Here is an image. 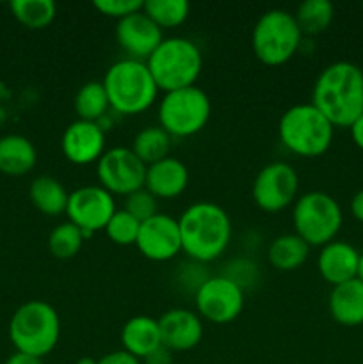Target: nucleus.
Wrapping results in <instances>:
<instances>
[{
    "label": "nucleus",
    "instance_id": "f257e3e1",
    "mask_svg": "<svg viewBox=\"0 0 363 364\" xmlns=\"http://www.w3.org/2000/svg\"><path fill=\"white\" fill-rule=\"evenodd\" d=\"M312 103L333 123L349 128L363 114V70L349 60L324 68L312 91Z\"/></svg>",
    "mask_w": 363,
    "mask_h": 364
},
{
    "label": "nucleus",
    "instance_id": "f03ea898",
    "mask_svg": "<svg viewBox=\"0 0 363 364\" xmlns=\"http://www.w3.org/2000/svg\"><path fill=\"white\" fill-rule=\"evenodd\" d=\"M182 251L189 259L210 263L224 255L231 242V219L223 206L212 201H196L178 217Z\"/></svg>",
    "mask_w": 363,
    "mask_h": 364
},
{
    "label": "nucleus",
    "instance_id": "7ed1b4c3",
    "mask_svg": "<svg viewBox=\"0 0 363 364\" xmlns=\"http://www.w3.org/2000/svg\"><path fill=\"white\" fill-rule=\"evenodd\" d=\"M102 84L110 109L125 116H135L148 110L159 92L146 60L128 57H123L107 68Z\"/></svg>",
    "mask_w": 363,
    "mask_h": 364
},
{
    "label": "nucleus",
    "instance_id": "20e7f679",
    "mask_svg": "<svg viewBox=\"0 0 363 364\" xmlns=\"http://www.w3.org/2000/svg\"><path fill=\"white\" fill-rule=\"evenodd\" d=\"M159 91L169 92L196 85L203 70V55L196 41L182 36L164 38L146 59Z\"/></svg>",
    "mask_w": 363,
    "mask_h": 364
},
{
    "label": "nucleus",
    "instance_id": "39448f33",
    "mask_svg": "<svg viewBox=\"0 0 363 364\" xmlns=\"http://www.w3.org/2000/svg\"><path fill=\"white\" fill-rule=\"evenodd\" d=\"M60 318L46 301H28L14 311L9 322V340L16 352L43 359L57 347Z\"/></svg>",
    "mask_w": 363,
    "mask_h": 364
},
{
    "label": "nucleus",
    "instance_id": "423d86ee",
    "mask_svg": "<svg viewBox=\"0 0 363 364\" xmlns=\"http://www.w3.org/2000/svg\"><path fill=\"white\" fill-rule=\"evenodd\" d=\"M278 134L281 144L292 153L315 159L330 149L335 127L313 103H298L281 114Z\"/></svg>",
    "mask_w": 363,
    "mask_h": 364
},
{
    "label": "nucleus",
    "instance_id": "0eeeda50",
    "mask_svg": "<svg viewBox=\"0 0 363 364\" xmlns=\"http://www.w3.org/2000/svg\"><path fill=\"white\" fill-rule=\"evenodd\" d=\"M302 32L294 13L269 9L260 14L251 32V48L256 59L267 66H281L298 53Z\"/></svg>",
    "mask_w": 363,
    "mask_h": 364
},
{
    "label": "nucleus",
    "instance_id": "6e6552de",
    "mask_svg": "<svg viewBox=\"0 0 363 364\" xmlns=\"http://www.w3.org/2000/svg\"><path fill=\"white\" fill-rule=\"evenodd\" d=\"M292 223L295 235H299L310 247H322L337 240L344 223V213L333 196L312 191L295 199Z\"/></svg>",
    "mask_w": 363,
    "mask_h": 364
},
{
    "label": "nucleus",
    "instance_id": "1a4fd4ad",
    "mask_svg": "<svg viewBox=\"0 0 363 364\" xmlns=\"http://www.w3.org/2000/svg\"><path fill=\"white\" fill-rule=\"evenodd\" d=\"M159 127L171 137H192L206 127L212 114L209 95L198 85L164 92L159 103Z\"/></svg>",
    "mask_w": 363,
    "mask_h": 364
},
{
    "label": "nucleus",
    "instance_id": "9d476101",
    "mask_svg": "<svg viewBox=\"0 0 363 364\" xmlns=\"http://www.w3.org/2000/svg\"><path fill=\"white\" fill-rule=\"evenodd\" d=\"M299 192L298 171L288 162H269L258 171L253 181V201L260 210L276 213L295 203Z\"/></svg>",
    "mask_w": 363,
    "mask_h": 364
},
{
    "label": "nucleus",
    "instance_id": "9b49d317",
    "mask_svg": "<svg viewBox=\"0 0 363 364\" xmlns=\"http://www.w3.org/2000/svg\"><path fill=\"white\" fill-rule=\"evenodd\" d=\"M117 212L114 196L102 185H82L70 192L66 215L84 233L85 238L105 230L107 223Z\"/></svg>",
    "mask_w": 363,
    "mask_h": 364
},
{
    "label": "nucleus",
    "instance_id": "f8f14e48",
    "mask_svg": "<svg viewBox=\"0 0 363 364\" xmlns=\"http://www.w3.org/2000/svg\"><path fill=\"white\" fill-rule=\"evenodd\" d=\"M96 174L105 191L127 198L144 187L146 164L141 162L130 148L116 146L107 149L96 162Z\"/></svg>",
    "mask_w": 363,
    "mask_h": 364
},
{
    "label": "nucleus",
    "instance_id": "ddd939ff",
    "mask_svg": "<svg viewBox=\"0 0 363 364\" xmlns=\"http://www.w3.org/2000/svg\"><path fill=\"white\" fill-rule=\"evenodd\" d=\"M244 301V290L224 276H210L194 294L198 315L219 326L238 318Z\"/></svg>",
    "mask_w": 363,
    "mask_h": 364
},
{
    "label": "nucleus",
    "instance_id": "4468645a",
    "mask_svg": "<svg viewBox=\"0 0 363 364\" xmlns=\"http://www.w3.org/2000/svg\"><path fill=\"white\" fill-rule=\"evenodd\" d=\"M135 247L149 262H169L182 252V235L178 219L157 212L141 223Z\"/></svg>",
    "mask_w": 363,
    "mask_h": 364
},
{
    "label": "nucleus",
    "instance_id": "2eb2a0df",
    "mask_svg": "<svg viewBox=\"0 0 363 364\" xmlns=\"http://www.w3.org/2000/svg\"><path fill=\"white\" fill-rule=\"evenodd\" d=\"M162 39V28L142 9L121 18L116 23V41L128 59L146 60Z\"/></svg>",
    "mask_w": 363,
    "mask_h": 364
},
{
    "label": "nucleus",
    "instance_id": "dca6fc26",
    "mask_svg": "<svg viewBox=\"0 0 363 364\" xmlns=\"http://www.w3.org/2000/svg\"><path fill=\"white\" fill-rule=\"evenodd\" d=\"M60 149L68 162L75 166L98 162L105 153V128L93 121H73L60 137Z\"/></svg>",
    "mask_w": 363,
    "mask_h": 364
},
{
    "label": "nucleus",
    "instance_id": "f3484780",
    "mask_svg": "<svg viewBox=\"0 0 363 364\" xmlns=\"http://www.w3.org/2000/svg\"><path fill=\"white\" fill-rule=\"evenodd\" d=\"M162 347L171 352H187L198 347L203 338L201 316L185 308L167 309L159 318Z\"/></svg>",
    "mask_w": 363,
    "mask_h": 364
},
{
    "label": "nucleus",
    "instance_id": "a211bd4d",
    "mask_svg": "<svg viewBox=\"0 0 363 364\" xmlns=\"http://www.w3.org/2000/svg\"><path fill=\"white\" fill-rule=\"evenodd\" d=\"M359 252L344 240H333L320 247L317 256V270L326 283L338 287L356 279Z\"/></svg>",
    "mask_w": 363,
    "mask_h": 364
},
{
    "label": "nucleus",
    "instance_id": "6ab92c4d",
    "mask_svg": "<svg viewBox=\"0 0 363 364\" xmlns=\"http://www.w3.org/2000/svg\"><path fill=\"white\" fill-rule=\"evenodd\" d=\"M189 185V169L182 160L166 156L146 166L144 188L157 199H173L185 192Z\"/></svg>",
    "mask_w": 363,
    "mask_h": 364
},
{
    "label": "nucleus",
    "instance_id": "aec40b11",
    "mask_svg": "<svg viewBox=\"0 0 363 364\" xmlns=\"http://www.w3.org/2000/svg\"><path fill=\"white\" fill-rule=\"evenodd\" d=\"M121 345L125 352L142 361L146 355L162 347L159 320L146 315L132 316L121 329Z\"/></svg>",
    "mask_w": 363,
    "mask_h": 364
},
{
    "label": "nucleus",
    "instance_id": "412c9836",
    "mask_svg": "<svg viewBox=\"0 0 363 364\" xmlns=\"http://www.w3.org/2000/svg\"><path fill=\"white\" fill-rule=\"evenodd\" d=\"M327 308L333 320L345 327H358L363 323V283L351 279L333 287Z\"/></svg>",
    "mask_w": 363,
    "mask_h": 364
},
{
    "label": "nucleus",
    "instance_id": "4be33fe9",
    "mask_svg": "<svg viewBox=\"0 0 363 364\" xmlns=\"http://www.w3.org/2000/svg\"><path fill=\"white\" fill-rule=\"evenodd\" d=\"M38 162V151L27 137L9 134L0 137V173L7 176H23Z\"/></svg>",
    "mask_w": 363,
    "mask_h": 364
},
{
    "label": "nucleus",
    "instance_id": "5701e85b",
    "mask_svg": "<svg viewBox=\"0 0 363 364\" xmlns=\"http://www.w3.org/2000/svg\"><path fill=\"white\" fill-rule=\"evenodd\" d=\"M310 245L295 233H285L274 238L267 249L269 263L276 270L290 272L299 269L308 259Z\"/></svg>",
    "mask_w": 363,
    "mask_h": 364
},
{
    "label": "nucleus",
    "instance_id": "b1692460",
    "mask_svg": "<svg viewBox=\"0 0 363 364\" xmlns=\"http://www.w3.org/2000/svg\"><path fill=\"white\" fill-rule=\"evenodd\" d=\"M28 196L36 208L48 217H57L66 213L68 198L70 192L64 188L57 178L53 176H38L32 180Z\"/></svg>",
    "mask_w": 363,
    "mask_h": 364
},
{
    "label": "nucleus",
    "instance_id": "393cba45",
    "mask_svg": "<svg viewBox=\"0 0 363 364\" xmlns=\"http://www.w3.org/2000/svg\"><path fill=\"white\" fill-rule=\"evenodd\" d=\"M171 139L173 137L162 127H159V124H155V127H144L134 135L130 149L139 156L141 162L149 166V164H155L159 160L169 156Z\"/></svg>",
    "mask_w": 363,
    "mask_h": 364
},
{
    "label": "nucleus",
    "instance_id": "a878e982",
    "mask_svg": "<svg viewBox=\"0 0 363 364\" xmlns=\"http://www.w3.org/2000/svg\"><path fill=\"white\" fill-rule=\"evenodd\" d=\"M78 119L100 123L109 110V98L102 82L89 80L77 91L73 100Z\"/></svg>",
    "mask_w": 363,
    "mask_h": 364
},
{
    "label": "nucleus",
    "instance_id": "bb28decb",
    "mask_svg": "<svg viewBox=\"0 0 363 364\" xmlns=\"http://www.w3.org/2000/svg\"><path fill=\"white\" fill-rule=\"evenodd\" d=\"M302 36L322 34L335 18V6L330 0H305L294 13Z\"/></svg>",
    "mask_w": 363,
    "mask_h": 364
},
{
    "label": "nucleus",
    "instance_id": "cd10ccee",
    "mask_svg": "<svg viewBox=\"0 0 363 364\" xmlns=\"http://www.w3.org/2000/svg\"><path fill=\"white\" fill-rule=\"evenodd\" d=\"M11 11L25 27L45 28L56 18L57 6L53 0H13Z\"/></svg>",
    "mask_w": 363,
    "mask_h": 364
},
{
    "label": "nucleus",
    "instance_id": "c85d7f7f",
    "mask_svg": "<svg viewBox=\"0 0 363 364\" xmlns=\"http://www.w3.org/2000/svg\"><path fill=\"white\" fill-rule=\"evenodd\" d=\"M142 11L160 28H174L185 23L191 14V4L187 0H146Z\"/></svg>",
    "mask_w": 363,
    "mask_h": 364
},
{
    "label": "nucleus",
    "instance_id": "c756f323",
    "mask_svg": "<svg viewBox=\"0 0 363 364\" xmlns=\"http://www.w3.org/2000/svg\"><path fill=\"white\" fill-rule=\"evenodd\" d=\"M84 233L75 226L73 223L66 220L59 226L53 228L48 235V251L57 259H70L78 255L84 245Z\"/></svg>",
    "mask_w": 363,
    "mask_h": 364
},
{
    "label": "nucleus",
    "instance_id": "7c9ffc66",
    "mask_svg": "<svg viewBox=\"0 0 363 364\" xmlns=\"http://www.w3.org/2000/svg\"><path fill=\"white\" fill-rule=\"evenodd\" d=\"M139 228H141V223L135 217H132L127 210H117L103 231L116 245H135Z\"/></svg>",
    "mask_w": 363,
    "mask_h": 364
},
{
    "label": "nucleus",
    "instance_id": "2f4dec72",
    "mask_svg": "<svg viewBox=\"0 0 363 364\" xmlns=\"http://www.w3.org/2000/svg\"><path fill=\"white\" fill-rule=\"evenodd\" d=\"M123 210H127L139 223H144V220H148L149 217H153L157 213V198L152 192L142 187L125 198Z\"/></svg>",
    "mask_w": 363,
    "mask_h": 364
},
{
    "label": "nucleus",
    "instance_id": "473e14b6",
    "mask_svg": "<svg viewBox=\"0 0 363 364\" xmlns=\"http://www.w3.org/2000/svg\"><path fill=\"white\" fill-rule=\"evenodd\" d=\"M224 270H226V272H223L221 276L233 281V283L238 284L242 290H246V288L249 287H255L256 281H258V267H256V263H253L251 259H231V262L226 263Z\"/></svg>",
    "mask_w": 363,
    "mask_h": 364
},
{
    "label": "nucleus",
    "instance_id": "72a5a7b5",
    "mask_svg": "<svg viewBox=\"0 0 363 364\" xmlns=\"http://www.w3.org/2000/svg\"><path fill=\"white\" fill-rule=\"evenodd\" d=\"M142 4L144 2H141V0H95L93 6H95L96 11L105 14V16L121 20V18L128 16V14L141 11Z\"/></svg>",
    "mask_w": 363,
    "mask_h": 364
},
{
    "label": "nucleus",
    "instance_id": "f704fd0d",
    "mask_svg": "<svg viewBox=\"0 0 363 364\" xmlns=\"http://www.w3.org/2000/svg\"><path fill=\"white\" fill-rule=\"evenodd\" d=\"M209 277L210 276L205 272L203 263L192 262L191 259L189 263H185L184 269H180V274H178V283H180L187 291L196 294V291L199 290V287H201Z\"/></svg>",
    "mask_w": 363,
    "mask_h": 364
},
{
    "label": "nucleus",
    "instance_id": "c9c22d12",
    "mask_svg": "<svg viewBox=\"0 0 363 364\" xmlns=\"http://www.w3.org/2000/svg\"><path fill=\"white\" fill-rule=\"evenodd\" d=\"M98 364H142L137 358L130 355L128 352H125L123 348L121 350H114L110 354H105L103 358L98 359Z\"/></svg>",
    "mask_w": 363,
    "mask_h": 364
},
{
    "label": "nucleus",
    "instance_id": "e433bc0d",
    "mask_svg": "<svg viewBox=\"0 0 363 364\" xmlns=\"http://www.w3.org/2000/svg\"><path fill=\"white\" fill-rule=\"evenodd\" d=\"M142 364H173V355L166 347H159L155 352L142 359Z\"/></svg>",
    "mask_w": 363,
    "mask_h": 364
},
{
    "label": "nucleus",
    "instance_id": "4c0bfd02",
    "mask_svg": "<svg viewBox=\"0 0 363 364\" xmlns=\"http://www.w3.org/2000/svg\"><path fill=\"white\" fill-rule=\"evenodd\" d=\"M349 130H351L352 142L363 151V114L351 124V127H349Z\"/></svg>",
    "mask_w": 363,
    "mask_h": 364
},
{
    "label": "nucleus",
    "instance_id": "58836bf2",
    "mask_svg": "<svg viewBox=\"0 0 363 364\" xmlns=\"http://www.w3.org/2000/svg\"><path fill=\"white\" fill-rule=\"evenodd\" d=\"M6 364H43V359L34 358V355L23 354V352H14L7 358Z\"/></svg>",
    "mask_w": 363,
    "mask_h": 364
},
{
    "label": "nucleus",
    "instance_id": "ea45409f",
    "mask_svg": "<svg viewBox=\"0 0 363 364\" xmlns=\"http://www.w3.org/2000/svg\"><path fill=\"white\" fill-rule=\"evenodd\" d=\"M351 213L356 220L363 223V188L356 192L351 199Z\"/></svg>",
    "mask_w": 363,
    "mask_h": 364
},
{
    "label": "nucleus",
    "instance_id": "a19ab883",
    "mask_svg": "<svg viewBox=\"0 0 363 364\" xmlns=\"http://www.w3.org/2000/svg\"><path fill=\"white\" fill-rule=\"evenodd\" d=\"M75 364H98V359L91 358V355H84V358L78 359V361Z\"/></svg>",
    "mask_w": 363,
    "mask_h": 364
},
{
    "label": "nucleus",
    "instance_id": "79ce46f5",
    "mask_svg": "<svg viewBox=\"0 0 363 364\" xmlns=\"http://www.w3.org/2000/svg\"><path fill=\"white\" fill-rule=\"evenodd\" d=\"M356 279H359L363 283V252L359 255V262H358V272H356Z\"/></svg>",
    "mask_w": 363,
    "mask_h": 364
}]
</instances>
